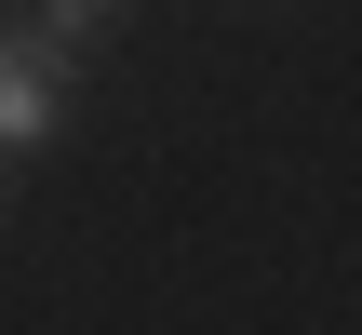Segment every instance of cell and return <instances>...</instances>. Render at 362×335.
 Instances as JSON below:
<instances>
[{
    "label": "cell",
    "mask_w": 362,
    "mask_h": 335,
    "mask_svg": "<svg viewBox=\"0 0 362 335\" xmlns=\"http://www.w3.org/2000/svg\"><path fill=\"white\" fill-rule=\"evenodd\" d=\"M67 94H81V54H54L40 27H0V215H13V175L67 134Z\"/></svg>",
    "instance_id": "cell-1"
},
{
    "label": "cell",
    "mask_w": 362,
    "mask_h": 335,
    "mask_svg": "<svg viewBox=\"0 0 362 335\" xmlns=\"http://www.w3.org/2000/svg\"><path fill=\"white\" fill-rule=\"evenodd\" d=\"M121 13H134V0H40L27 27H40L54 54H94V40H121Z\"/></svg>",
    "instance_id": "cell-2"
}]
</instances>
